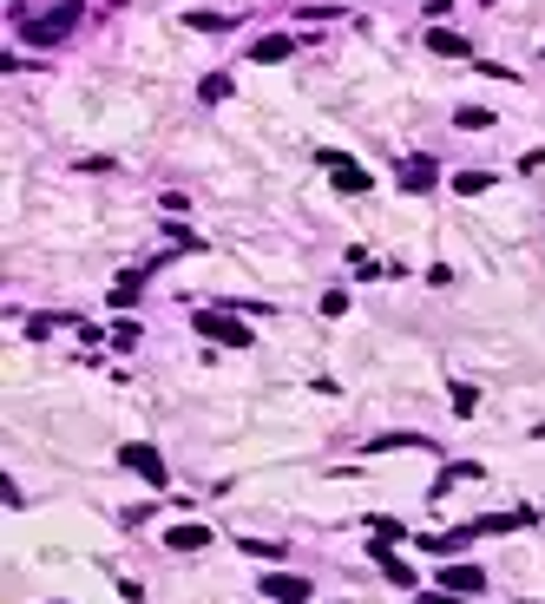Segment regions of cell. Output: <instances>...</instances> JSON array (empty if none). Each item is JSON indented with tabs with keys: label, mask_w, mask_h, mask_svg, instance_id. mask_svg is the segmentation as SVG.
I'll return each instance as SVG.
<instances>
[{
	"label": "cell",
	"mask_w": 545,
	"mask_h": 604,
	"mask_svg": "<svg viewBox=\"0 0 545 604\" xmlns=\"http://www.w3.org/2000/svg\"><path fill=\"white\" fill-rule=\"evenodd\" d=\"M316 164H322L328 178H336V191H342V197H368V191H375V178L361 171L349 151H336V145H322V151H316Z\"/></svg>",
	"instance_id": "6da1fadb"
},
{
	"label": "cell",
	"mask_w": 545,
	"mask_h": 604,
	"mask_svg": "<svg viewBox=\"0 0 545 604\" xmlns=\"http://www.w3.org/2000/svg\"><path fill=\"white\" fill-rule=\"evenodd\" d=\"M197 335L204 342H224V348H250V322L230 309H197Z\"/></svg>",
	"instance_id": "7a4b0ae2"
},
{
	"label": "cell",
	"mask_w": 545,
	"mask_h": 604,
	"mask_svg": "<svg viewBox=\"0 0 545 604\" xmlns=\"http://www.w3.org/2000/svg\"><path fill=\"white\" fill-rule=\"evenodd\" d=\"M66 33H73V7L46 13V20H20V40H33V46H59Z\"/></svg>",
	"instance_id": "3957f363"
},
{
	"label": "cell",
	"mask_w": 545,
	"mask_h": 604,
	"mask_svg": "<svg viewBox=\"0 0 545 604\" xmlns=\"http://www.w3.org/2000/svg\"><path fill=\"white\" fill-rule=\"evenodd\" d=\"M440 592H454V598H480L486 592V572H480V565H440Z\"/></svg>",
	"instance_id": "277c9868"
},
{
	"label": "cell",
	"mask_w": 545,
	"mask_h": 604,
	"mask_svg": "<svg viewBox=\"0 0 545 604\" xmlns=\"http://www.w3.org/2000/svg\"><path fill=\"white\" fill-rule=\"evenodd\" d=\"M119 460L131 466L138 480H152V486H164L171 473H164V460H158V447H145V441H131V447H119Z\"/></svg>",
	"instance_id": "5b68a950"
},
{
	"label": "cell",
	"mask_w": 545,
	"mask_h": 604,
	"mask_svg": "<svg viewBox=\"0 0 545 604\" xmlns=\"http://www.w3.org/2000/svg\"><path fill=\"white\" fill-rule=\"evenodd\" d=\"M263 598H270V604H303L309 598V578L303 572H270V578H263Z\"/></svg>",
	"instance_id": "8992f818"
},
{
	"label": "cell",
	"mask_w": 545,
	"mask_h": 604,
	"mask_svg": "<svg viewBox=\"0 0 545 604\" xmlns=\"http://www.w3.org/2000/svg\"><path fill=\"white\" fill-rule=\"evenodd\" d=\"M440 171H434V158H401V191L407 197H421V191H434Z\"/></svg>",
	"instance_id": "52a82bcc"
},
{
	"label": "cell",
	"mask_w": 545,
	"mask_h": 604,
	"mask_svg": "<svg viewBox=\"0 0 545 604\" xmlns=\"http://www.w3.org/2000/svg\"><path fill=\"white\" fill-rule=\"evenodd\" d=\"M164 545H171V552H210V526H197V519H191V526H171Z\"/></svg>",
	"instance_id": "ba28073f"
},
{
	"label": "cell",
	"mask_w": 545,
	"mask_h": 604,
	"mask_svg": "<svg viewBox=\"0 0 545 604\" xmlns=\"http://www.w3.org/2000/svg\"><path fill=\"white\" fill-rule=\"evenodd\" d=\"M289 53H296L289 33H270V40H257V46H250V60H257V66H276V60H289Z\"/></svg>",
	"instance_id": "9c48e42d"
},
{
	"label": "cell",
	"mask_w": 545,
	"mask_h": 604,
	"mask_svg": "<svg viewBox=\"0 0 545 604\" xmlns=\"http://www.w3.org/2000/svg\"><path fill=\"white\" fill-rule=\"evenodd\" d=\"M427 46H434V53H440V60H467V53H473V46H467V40H460V33H454V27H434V33H427Z\"/></svg>",
	"instance_id": "30bf717a"
},
{
	"label": "cell",
	"mask_w": 545,
	"mask_h": 604,
	"mask_svg": "<svg viewBox=\"0 0 545 604\" xmlns=\"http://www.w3.org/2000/svg\"><path fill=\"white\" fill-rule=\"evenodd\" d=\"M447 401H454V414H460V421H473V414H480V388H473V381H454Z\"/></svg>",
	"instance_id": "8fae6325"
},
{
	"label": "cell",
	"mask_w": 545,
	"mask_h": 604,
	"mask_svg": "<svg viewBox=\"0 0 545 604\" xmlns=\"http://www.w3.org/2000/svg\"><path fill=\"white\" fill-rule=\"evenodd\" d=\"M460 480H480V460H454L447 473L434 480V493H447V486H460Z\"/></svg>",
	"instance_id": "7c38bea8"
},
{
	"label": "cell",
	"mask_w": 545,
	"mask_h": 604,
	"mask_svg": "<svg viewBox=\"0 0 545 604\" xmlns=\"http://www.w3.org/2000/svg\"><path fill=\"white\" fill-rule=\"evenodd\" d=\"M454 191H460V197H486V191H493V171H460Z\"/></svg>",
	"instance_id": "4fadbf2b"
},
{
	"label": "cell",
	"mask_w": 545,
	"mask_h": 604,
	"mask_svg": "<svg viewBox=\"0 0 545 604\" xmlns=\"http://www.w3.org/2000/svg\"><path fill=\"white\" fill-rule=\"evenodd\" d=\"M454 125H460V131H486V125H493V112H486V106H460V112H454Z\"/></svg>",
	"instance_id": "5bb4252c"
},
{
	"label": "cell",
	"mask_w": 545,
	"mask_h": 604,
	"mask_svg": "<svg viewBox=\"0 0 545 604\" xmlns=\"http://www.w3.org/2000/svg\"><path fill=\"white\" fill-rule=\"evenodd\" d=\"M191 33H230V13H185Z\"/></svg>",
	"instance_id": "9a60e30c"
},
{
	"label": "cell",
	"mask_w": 545,
	"mask_h": 604,
	"mask_svg": "<svg viewBox=\"0 0 545 604\" xmlns=\"http://www.w3.org/2000/svg\"><path fill=\"white\" fill-rule=\"evenodd\" d=\"M394 447H421V453H427L421 433H382V441H368V453H394Z\"/></svg>",
	"instance_id": "2e32d148"
},
{
	"label": "cell",
	"mask_w": 545,
	"mask_h": 604,
	"mask_svg": "<svg viewBox=\"0 0 545 604\" xmlns=\"http://www.w3.org/2000/svg\"><path fill=\"white\" fill-rule=\"evenodd\" d=\"M197 92H204L210 106H217V99H230V73H210V79H204V86H197Z\"/></svg>",
	"instance_id": "e0dca14e"
},
{
	"label": "cell",
	"mask_w": 545,
	"mask_h": 604,
	"mask_svg": "<svg viewBox=\"0 0 545 604\" xmlns=\"http://www.w3.org/2000/svg\"><path fill=\"white\" fill-rule=\"evenodd\" d=\"M131 296H138V270H131V276H119V290H112V309H125Z\"/></svg>",
	"instance_id": "ac0fdd59"
},
{
	"label": "cell",
	"mask_w": 545,
	"mask_h": 604,
	"mask_svg": "<svg viewBox=\"0 0 545 604\" xmlns=\"http://www.w3.org/2000/svg\"><path fill=\"white\" fill-rule=\"evenodd\" d=\"M66 322V315H27V335H53Z\"/></svg>",
	"instance_id": "d6986e66"
},
{
	"label": "cell",
	"mask_w": 545,
	"mask_h": 604,
	"mask_svg": "<svg viewBox=\"0 0 545 604\" xmlns=\"http://www.w3.org/2000/svg\"><path fill=\"white\" fill-rule=\"evenodd\" d=\"M421 604H454V592H427Z\"/></svg>",
	"instance_id": "ffe728a7"
},
{
	"label": "cell",
	"mask_w": 545,
	"mask_h": 604,
	"mask_svg": "<svg viewBox=\"0 0 545 604\" xmlns=\"http://www.w3.org/2000/svg\"><path fill=\"white\" fill-rule=\"evenodd\" d=\"M454 7V0H427V13H447Z\"/></svg>",
	"instance_id": "44dd1931"
}]
</instances>
